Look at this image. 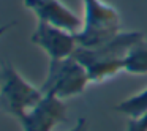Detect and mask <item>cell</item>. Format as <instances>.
Segmentation results:
<instances>
[{"mask_svg": "<svg viewBox=\"0 0 147 131\" xmlns=\"http://www.w3.org/2000/svg\"><path fill=\"white\" fill-rule=\"evenodd\" d=\"M144 35L141 32H123L96 48H78L74 57L86 67L90 82L100 84L123 71V58L128 49Z\"/></svg>", "mask_w": 147, "mask_h": 131, "instance_id": "1", "label": "cell"}, {"mask_svg": "<svg viewBox=\"0 0 147 131\" xmlns=\"http://www.w3.org/2000/svg\"><path fill=\"white\" fill-rule=\"evenodd\" d=\"M82 27L76 32L79 48H96L122 32L120 13L105 0H82Z\"/></svg>", "mask_w": 147, "mask_h": 131, "instance_id": "2", "label": "cell"}, {"mask_svg": "<svg viewBox=\"0 0 147 131\" xmlns=\"http://www.w3.org/2000/svg\"><path fill=\"white\" fill-rule=\"evenodd\" d=\"M89 84L92 82L86 67L74 55H71L60 60H49L48 76L41 84V90L45 95L65 101L82 95Z\"/></svg>", "mask_w": 147, "mask_h": 131, "instance_id": "3", "label": "cell"}, {"mask_svg": "<svg viewBox=\"0 0 147 131\" xmlns=\"http://www.w3.org/2000/svg\"><path fill=\"white\" fill-rule=\"evenodd\" d=\"M41 87L30 84L11 63L0 70V106L7 114L18 118L43 99Z\"/></svg>", "mask_w": 147, "mask_h": 131, "instance_id": "4", "label": "cell"}, {"mask_svg": "<svg viewBox=\"0 0 147 131\" xmlns=\"http://www.w3.org/2000/svg\"><path fill=\"white\" fill-rule=\"evenodd\" d=\"M30 41L38 46L49 57V60H60L74 55L78 51L76 33L46 22H36L35 30L30 35Z\"/></svg>", "mask_w": 147, "mask_h": 131, "instance_id": "5", "label": "cell"}, {"mask_svg": "<svg viewBox=\"0 0 147 131\" xmlns=\"http://www.w3.org/2000/svg\"><path fill=\"white\" fill-rule=\"evenodd\" d=\"M22 131H54L67 120V104L63 99L45 95L29 112L16 118Z\"/></svg>", "mask_w": 147, "mask_h": 131, "instance_id": "6", "label": "cell"}, {"mask_svg": "<svg viewBox=\"0 0 147 131\" xmlns=\"http://www.w3.org/2000/svg\"><path fill=\"white\" fill-rule=\"evenodd\" d=\"M24 7L32 11L36 21L46 22L76 33L82 27V21L62 0H24Z\"/></svg>", "mask_w": 147, "mask_h": 131, "instance_id": "7", "label": "cell"}, {"mask_svg": "<svg viewBox=\"0 0 147 131\" xmlns=\"http://www.w3.org/2000/svg\"><path fill=\"white\" fill-rule=\"evenodd\" d=\"M123 73L131 76L147 74V40L141 38L128 49L123 58Z\"/></svg>", "mask_w": 147, "mask_h": 131, "instance_id": "8", "label": "cell"}, {"mask_svg": "<svg viewBox=\"0 0 147 131\" xmlns=\"http://www.w3.org/2000/svg\"><path fill=\"white\" fill-rule=\"evenodd\" d=\"M127 131H147V112L138 118H130Z\"/></svg>", "mask_w": 147, "mask_h": 131, "instance_id": "9", "label": "cell"}, {"mask_svg": "<svg viewBox=\"0 0 147 131\" xmlns=\"http://www.w3.org/2000/svg\"><path fill=\"white\" fill-rule=\"evenodd\" d=\"M70 131H89V123H87L86 118H78L76 125Z\"/></svg>", "mask_w": 147, "mask_h": 131, "instance_id": "10", "label": "cell"}, {"mask_svg": "<svg viewBox=\"0 0 147 131\" xmlns=\"http://www.w3.org/2000/svg\"><path fill=\"white\" fill-rule=\"evenodd\" d=\"M11 27H13V22H11V24H3V26H0V38H2V36H3L5 33L8 32V30H10Z\"/></svg>", "mask_w": 147, "mask_h": 131, "instance_id": "11", "label": "cell"}]
</instances>
